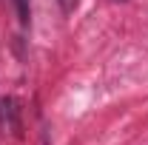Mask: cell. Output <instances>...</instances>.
<instances>
[{
  "label": "cell",
  "mask_w": 148,
  "mask_h": 145,
  "mask_svg": "<svg viewBox=\"0 0 148 145\" xmlns=\"http://www.w3.org/2000/svg\"><path fill=\"white\" fill-rule=\"evenodd\" d=\"M0 128H9L14 137H23V125H20V108L17 103L12 100V97H6L3 103H0Z\"/></svg>",
  "instance_id": "cell-1"
},
{
  "label": "cell",
  "mask_w": 148,
  "mask_h": 145,
  "mask_svg": "<svg viewBox=\"0 0 148 145\" xmlns=\"http://www.w3.org/2000/svg\"><path fill=\"white\" fill-rule=\"evenodd\" d=\"M17 3V17L23 26H29V20H32V9H29V0H14Z\"/></svg>",
  "instance_id": "cell-2"
}]
</instances>
